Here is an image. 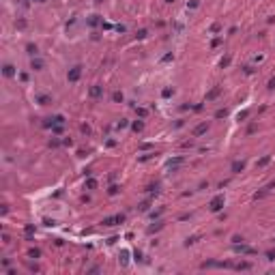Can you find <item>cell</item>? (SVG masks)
<instances>
[{
    "label": "cell",
    "instance_id": "6da1fadb",
    "mask_svg": "<svg viewBox=\"0 0 275 275\" xmlns=\"http://www.w3.org/2000/svg\"><path fill=\"white\" fill-rule=\"evenodd\" d=\"M209 206H211V211H215V213L221 211V206H223V196H215V198L211 200V204H209Z\"/></svg>",
    "mask_w": 275,
    "mask_h": 275
},
{
    "label": "cell",
    "instance_id": "7a4b0ae2",
    "mask_svg": "<svg viewBox=\"0 0 275 275\" xmlns=\"http://www.w3.org/2000/svg\"><path fill=\"white\" fill-rule=\"evenodd\" d=\"M80 75H82V67H73V69L69 71V82H78Z\"/></svg>",
    "mask_w": 275,
    "mask_h": 275
},
{
    "label": "cell",
    "instance_id": "3957f363",
    "mask_svg": "<svg viewBox=\"0 0 275 275\" xmlns=\"http://www.w3.org/2000/svg\"><path fill=\"white\" fill-rule=\"evenodd\" d=\"M122 221H125V217H122V215H116V217L103 219V226H114V223H122Z\"/></svg>",
    "mask_w": 275,
    "mask_h": 275
},
{
    "label": "cell",
    "instance_id": "277c9868",
    "mask_svg": "<svg viewBox=\"0 0 275 275\" xmlns=\"http://www.w3.org/2000/svg\"><path fill=\"white\" fill-rule=\"evenodd\" d=\"M206 129H209V125H206V122H202V125H198V127H196V131H193V133H196V136H200V133H204Z\"/></svg>",
    "mask_w": 275,
    "mask_h": 275
},
{
    "label": "cell",
    "instance_id": "5b68a950",
    "mask_svg": "<svg viewBox=\"0 0 275 275\" xmlns=\"http://www.w3.org/2000/svg\"><path fill=\"white\" fill-rule=\"evenodd\" d=\"M243 168H245V163H243V161H234V163H232V172H241Z\"/></svg>",
    "mask_w": 275,
    "mask_h": 275
},
{
    "label": "cell",
    "instance_id": "8992f818",
    "mask_svg": "<svg viewBox=\"0 0 275 275\" xmlns=\"http://www.w3.org/2000/svg\"><path fill=\"white\" fill-rule=\"evenodd\" d=\"M101 95V86H92L90 88V97H99Z\"/></svg>",
    "mask_w": 275,
    "mask_h": 275
},
{
    "label": "cell",
    "instance_id": "52a82bcc",
    "mask_svg": "<svg viewBox=\"0 0 275 275\" xmlns=\"http://www.w3.org/2000/svg\"><path fill=\"white\" fill-rule=\"evenodd\" d=\"M13 73H15V69H13L11 65H7V67H5V75H7V78H11Z\"/></svg>",
    "mask_w": 275,
    "mask_h": 275
},
{
    "label": "cell",
    "instance_id": "ba28073f",
    "mask_svg": "<svg viewBox=\"0 0 275 275\" xmlns=\"http://www.w3.org/2000/svg\"><path fill=\"white\" fill-rule=\"evenodd\" d=\"M217 95H219V88H213V90L209 92V97H206V99H209V101H211V99H215Z\"/></svg>",
    "mask_w": 275,
    "mask_h": 275
},
{
    "label": "cell",
    "instance_id": "9c48e42d",
    "mask_svg": "<svg viewBox=\"0 0 275 275\" xmlns=\"http://www.w3.org/2000/svg\"><path fill=\"white\" fill-rule=\"evenodd\" d=\"M269 161H271V157H269V155H267V157H262V159H260V161H258V166H260V168H262V166H267V163H269Z\"/></svg>",
    "mask_w": 275,
    "mask_h": 275
},
{
    "label": "cell",
    "instance_id": "30bf717a",
    "mask_svg": "<svg viewBox=\"0 0 275 275\" xmlns=\"http://www.w3.org/2000/svg\"><path fill=\"white\" fill-rule=\"evenodd\" d=\"M127 256H129L127 252H122V254H120V264H127V262H129V260H127Z\"/></svg>",
    "mask_w": 275,
    "mask_h": 275
},
{
    "label": "cell",
    "instance_id": "8fae6325",
    "mask_svg": "<svg viewBox=\"0 0 275 275\" xmlns=\"http://www.w3.org/2000/svg\"><path fill=\"white\" fill-rule=\"evenodd\" d=\"M181 161H183V159H181V157H176V159H172V161H170V163H168V166H170V168H172V166H179V163H181Z\"/></svg>",
    "mask_w": 275,
    "mask_h": 275
},
{
    "label": "cell",
    "instance_id": "7c38bea8",
    "mask_svg": "<svg viewBox=\"0 0 275 275\" xmlns=\"http://www.w3.org/2000/svg\"><path fill=\"white\" fill-rule=\"evenodd\" d=\"M41 67H43L41 60H32V69H41Z\"/></svg>",
    "mask_w": 275,
    "mask_h": 275
},
{
    "label": "cell",
    "instance_id": "4fadbf2b",
    "mask_svg": "<svg viewBox=\"0 0 275 275\" xmlns=\"http://www.w3.org/2000/svg\"><path fill=\"white\" fill-rule=\"evenodd\" d=\"M142 127H144V122H140V120H138V122H133V129H136V131H140Z\"/></svg>",
    "mask_w": 275,
    "mask_h": 275
},
{
    "label": "cell",
    "instance_id": "5bb4252c",
    "mask_svg": "<svg viewBox=\"0 0 275 275\" xmlns=\"http://www.w3.org/2000/svg\"><path fill=\"white\" fill-rule=\"evenodd\" d=\"M39 256H41L39 249H32V252H30V258H39Z\"/></svg>",
    "mask_w": 275,
    "mask_h": 275
},
{
    "label": "cell",
    "instance_id": "9a60e30c",
    "mask_svg": "<svg viewBox=\"0 0 275 275\" xmlns=\"http://www.w3.org/2000/svg\"><path fill=\"white\" fill-rule=\"evenodd\" d=\"M267 258H269V260H275V249H271V252H267Z\"/></svg>",
    "mask_w": 275,
    "mask_h": 275
},
{
    "label": "cell",
    "instance_id": "2e32d148",
    "mask_svg": "<svg viewBox=\"0 0 275 275\" xmlns=\"http://www.w3.org/2000/svg\"><path fill=\"white\" fill-rule=\"evenodd\" d=\"M88 22H90V26H97V24H99V19H97V15H95V17H90Z\"/></svg>",
    "mask_w": 275,
    "mask_h": 275
},
{
    "label": "cell",
    "instance_id": "e0dca14e",
    "mask_svg": "<svg viewBox=\"0 0 275 275\" xmlns=\"http://www.w3.org/2000/svg\"><path fill=\"white\" fill-rule=\"evenodd\" d=\"M86 185H88V189H95V187H97V183H95V181H92V179H90V181H88V183H86Z\"/></svg>",
    "mask_w": 275,
    "mask_h": 275
},
{
    "label": "cell",
    "instance_id": "ac0fdd59",
    "mask_svg": "<svg viewBox=\"0 0 275 275\" xmlns=\"http://www.w3.org/2000/svg\"><path fill=\"white\" fill-rule=\"evenodd\" d=\"M114 101H122V95L120 92H114Z\"/></svg>",
    "mask_w": 275,
    "mask_h": 275
},
{
    "label": "cell",
    "instance_id": "d6986e66",
    "mask_svg": "<svg viewBox=\"0 0 275 275\" xmlns=\"http://www.w3.org/2000/svg\"><path fill=\"white\" fill-rule=\"evenodd\" d=\"M168 2H174V0H168Z\"/></svg>",
    "mask_w": 275,
    "mask_h": 275
},
{
    "label": "cell",
    "instance_id": "ffe728a7",
    "mask_svg": "<svg viewBox=\"0 0 275 275\" xmlns=\"http://www.w3.org/2000/svg\"><path fill=\"white\" fill-rule=\"evenodd\" d=\"M37 2H43V0H37Z\"/></svg>",
    "mask_w": 275,
    "mask_h": 275
}]
</instances>
